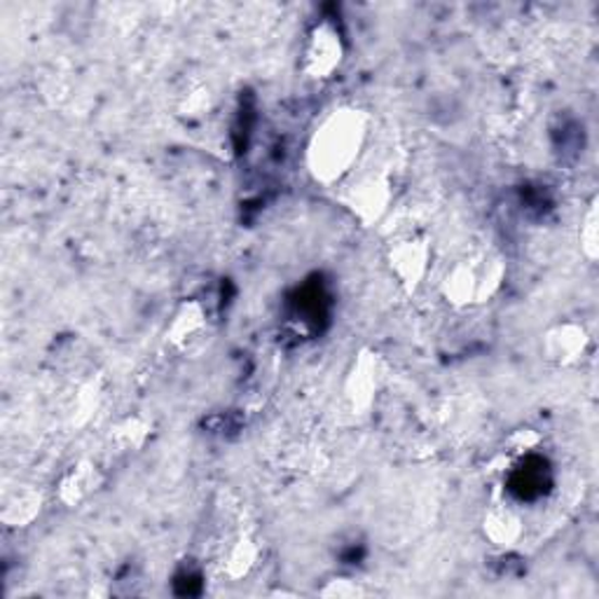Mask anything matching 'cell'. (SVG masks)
Instances as JSON below:
<instances>
[{"mask_svg": "<svg viewBox=\"0 0 599 599\" xmlns=\"http://www.w3.org/2000/svg\"><path fill=\"white\" fill-rule=\"evenodd\" d=\"M321 150H317L321 162L326 164V171H340L344 164L354 157V148L358 141V125H354V117L333 119L331 125L323 129Z\"/></svg>", "mask_w": 599, "mask_h": 599, "instance_id": "cell-1", "label": "cell"}, {"mask_svg": "<svg viewBox=\"0 0 599 599\" xmlns=\"http://www.w3.org/2000/svg\"><path fill=\"white\" fill-rule=\"evenodd\" d=\"M342 59L340 36L333 26H319L307 48V66L314 78H326Z\"/></svg>", "mask_w": 599, "mask_h": 599, "instance_id": "cell-2", "label": "cell"}]
</instances>
